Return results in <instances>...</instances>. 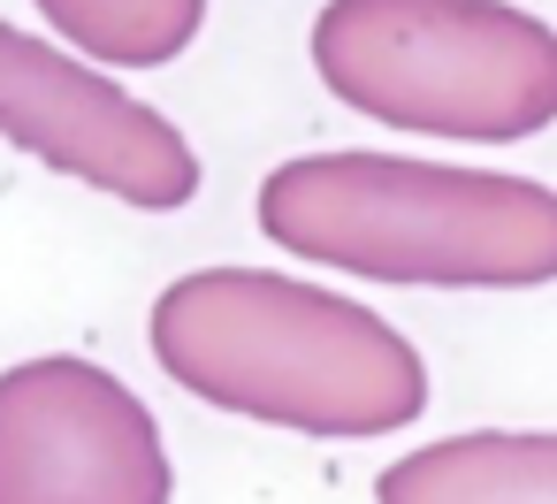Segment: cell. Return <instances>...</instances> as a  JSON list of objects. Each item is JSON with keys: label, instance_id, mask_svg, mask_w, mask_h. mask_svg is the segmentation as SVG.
<instances>
[{"label": "cell", "instance_id": "cell-2", "mask_svg": "<svg viewBox=\"0 0 557 504\" xmlns=\"http://www.w3.org/2000/svg\"><path fill=\"white\" fill-rule=\"evenodd\" d=\"M260 237L290 260L405 291L557 283V192L412 153H298L260 176Z\"/></svg>", "mask_w": 557, "mask_h": 504}, {"label": "cell", "instance_id": "cell-4", "mask_svg": "<svg viewBox=\"0 0 557 504\" xmlns=\"http://www.w3.org/2000/svg\"><path fill=\"white\" fill-rule=\"evenodd\" d=\"M0 504H176L153 405L77 352L0 367Z\"/></svg>", "mask_w": 557, "mask_h": 504}, {"label": "cell", "instance_id": "cell-6", "mask_svg": "<svg viewBox=\"0 0 557 504\" xmlns=\"http://www.w3.org/2000/svg\"><path fill=\"white\" fill-rule=\"evenodd\" d=\"M374 504H557V428H466L374 474Z\"/></svg>", "mask_w": 557, "mask_h": 504}, {"label": "cell", "instance_id": "cell-7", "mask_svg": "<svg viewBox=\"0 0 557 504\" xmlns=\"http://www.w3.org/2000/svg\"><path fill=\"white\" fill-rule=\"evenodd\" d=\"M32 9L100 70H161L207 24V0H32Z\"/></svg>", "mask_w": 557, "mask_h": 504}, {"label": "cell", "instance_id": "cell-5", "mask_svg": "<svg viewBox=\"0 0 557 504\" xmlns=\"http://www.w3.org/2000/svg\"><path fill=\"white\" fill-rule=\"evenodd\" d=\"M0 138L138 214H176L199 199V153L161 108L16 24H0Z\"/></svg>", "mask_w": 557, "mask_h": 504}, {"label": "cell", "instance_id": "cell-3", "mask_svg": "<svg viewBox=\"0 0 557 504\" xmlns=\"http://www.w3.org/2000/svg\"><path fill=\"white\" fill-rule=\"evenodd\" d=\"M313 70L351 115L412 138L519 146L557 123V32L511 0H329Z\"/></svg>", "mask_w": 557, "mask_h": 504}, {"label": "cell", "instance_id": "cell-1", "mask_svg": "<svg viewBox=\"0 0 557 504\" xmlns=\"http://www.w3.org/2000/svg\"><path fill=\"white\" fill-rule=\"evenodd\" d=\"M146 344L161 374L199 405L313 443L405 435L428 413L420 344L374 306L283 268L176 275L153 298Z\"/></svg>", "mask_w": 557, "mask_h": 504}]
</instances>
